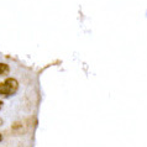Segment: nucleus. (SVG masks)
Wrapping results in <instances>:
<instances>
[{"label":"nucleus","instance_id":"nucleus-1","mask_svg":"<svg viewBox=\"0 0 147 147\" xmlns=\"http://www.w3.org/2000/svg\"><path fill=\"white\" fill-rule=\"evenodd\" d=\"M19 89V82L15 78H7L0 83V95L1 96H11Z\"/></svg>","mask_w":147,"mask_h":147},{"label":"nucleus","instance_id":"nucleus-2","mask_svg":"<svg viewBox=\"0 0 147 147\" xmlns=\"http://www.w3.org/2000/svg\"><path fill=\"white\" fill-rule=\"evenodd\" d=\"M30 122L31 120H22V121H18L16 124L13 125V134L15 135H22V134H25L27 132L28 130H30Z\"/></svg>","mask_w":147,"mask_h":147},{"label":"nucleus","instance_id":"nucleus-3","mask_svg":"<svg viewBox=\"0 0 147 147\" xmlns=\"http://www.w3.org/2000/svg\"><path fill=\"white\" fill-rule=\"evenodd\" d=\"M9 71H10V67L6 63H0V76L6 74Z\"/></svg>","mask_w":147,"mask_h":147},{"label":"nucleus","instance_id":"nucleus-4","mask_svg":"<svg viewBox=\"0 0 147 147\" xmlns=\"http://www.w3.org/2000/svg\"><path fill=\"white\" fill-rule=\"evenodd\" d=\"M3 107V101H0V108H1Z\"/></svg>","mask_w":147,"mask_h":147},{"label":"nucleus","instance_id":"nucleus-5","mask_svg":"<svg viewBox=\"0 0 147 147\" xmlns=\"http://www.w3.org/2000/svg\"><path fill=\"white\" fill-rule=\"evenodd\" d=\"M1 124H3V120H1V119H0V125H1Z\"/></svg>","mask_w":147,"mask_h":147},{"label":"nucleus","instance_id":"nucleus-6","mask_svg":"<svg viewBox=\"0 0 147 147\" xmlns=\"http://www.w3.org/2000/svg\"><path fill=\"white\" fill-rule=\"evenodd\" d=\"M0 141H1V135H0Z\"/></svg>","mask_w":147,"mask_h":147}]
</instances>
